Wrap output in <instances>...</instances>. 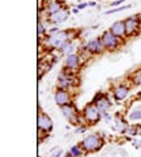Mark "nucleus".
Masks as SVG:
<instances>
[{"label":"nucleus","instance_id":"nucleus-1","mask_svg":"<svg viewBox=\"0 0 141 157\" xmlns=\"http://www.w3.org/2000/svg\"><path fill=\"white\" fill-rule=\"evenodd\" d=\"M102 145H103L102 138L99 136H96V134H88L86 138L81 141V146L87 152H96V150L102 148Z\"/></svg>","mask_w":141,"mask_h":157},{"label":"nucleus","instance_id":"nucleus-2","mask_svg":"<svg viewBox=\"0 0 141 157\" xmlns=\"http://www.w3.org/2000/svg\"><path fill=\"white\" fill-rule=\"evenodd\" d=\"M83 118L86 122H88L90 125H94V123H96L100 119V111L98 110V107L95 106V104H88V106L84 109L83 111Z\"/></svg>","mask_w":141,"mask_h":157},{"label":"nucleus","instance_id":"nucleus-3","mask_svg":"<svg viewBox=\"0 0 141 157\" xmlns=\"http://www.w3.org/2000/svg\"><path fill=\"white\" fill-rule=\"evenodd\" d=\"M100 38H102L104 49H107V50H114V49H117L121 44V38L117 37V35H114L110 30L104 31Z\"/></svg>","mask_w":141,"mask_h":157},{"label":"nucleus","instance_id":"nucleus-4","mask_svg":"<svg viewBox=\"0 0 141 157\" xmlns=\"http://www.w3.org/2000/svg\"><path fill=\"white\" fill-rule=\"evenodd\" d=\"M61 113L63 115L67 118V121H69L73 125H77L79 123V115H77V111L75 109L72 104H65V106H61Z\"/></svg>","mask_w":141,"mask_h":157},{"label":"nucleus","instance_id":"nucleus-5","mask_svg":"<svg viewBox=\"0 0 141 157\" xmlns=\"http://www.w3.org/2000/svg\"><path fill=\"white\" fill-rule=\"evenodd\" d=\"M53 127V122H52V118L45 113H39L38 114V129L42 133H48L52 130Z\"/></svg>","mask_w":141,"mask_h":157},{"label":"nucleus","instance_id":"nucleus-6","mask_svg":"<svg viewBox=\"0 0 141 157\" xmlns=\"http://www.w3.org/2000/svg\"><path fill=\"white\" fill-rule=\"evenodd\" d=\"M86 50L90 54L102 53L104 50V45L102 42V38H94V39H91V41H88L86 45Z\"/></svg>","mask_w":141,"mask_h":157},{"label":"nucleus","instance_id":"nucleus-7","mask_svg":"<svg viewBox=\"0 0 141 157\" xmlns=\"http://www.w3.org/2000/svg\"><path fill=\"white\" fill-rule=\"evenodd\" d=\"M125 22V29H126V37H130V35H133L134 33L139 31L140 29V18H134V16H130V18H127Z\"/></svg>","mask_w":141,"mask_h":157},{"label":"nucleus","instance_id":"nucleus-8","mask_svg":"<svg viewBox=\"0 0 141 157\" xmlns=\"http://www.w3.org/2000/svg\"><path fill=\"white\" fill-rule=\"evenodd\" d=\"M94 104L98 107V110L100 111V113H107L110 109V100L107 99L106 96H103L102 94H98L94 98Z\"/></svg>","mask_w":141,"mask_h":157},{"label":"nucleus","instance_id":"nucleus-9","mask_svg":"<svg viewBox=\"0 0 141 157\" xmlns=\"http://www.w3.org/2000/svg\"><path fill=\"white\" fill-rule=\"evenodd\" d=\"M72 98L69 92H68L67 90H58L57 92L54 94V102L58 104V106H65V104H71L72 102Z\"/></svg>","mask_w":141,"mask_h":157},{"label":"nucleus","instance_id":"nucleus-10","mask_svg":"<svg viewBox=\"0 0 141 157\" xmlns=\"http://www.w3.org/2000/svg\"><path fill=\"white\" fill-rule=\"evenodd\" d=\"M68 15H69V11H68L67 8H63L60 10V11L54 12V14L52 15H48V21L50 22V23H61V22H64L65 19L68 18Z\"/></svg>","mask_w":141,"mask_h":157},{"label":"nucleus","instance_id":"nucleus-11","mask_svg":"<svg viewBox=\"0 0 141 157\" xmlns=\"http://www.w3.org/2000/svg\"><path fill=\"white\" fill-rule=\"evenodd\" d=\"M44 4H45V14H48V15H52V14H54V12L64 8L63 0H50V2L44 3Z\"/></svg>","mask_w":141,"mask_h":157},{"label":"nucleus","instance_id":"nucleus-12","mask_svg":"<svg viewBox=\"0 0 141 157\" xmlns=\"http://www.w3.org/2000/svg\"><path fill=\"white\" fill-rule=\"evenodd\" d=\"M80 65V57L76 53H72V54H67L65 57V68L69 71H75L79 68Z\"/></svg>","mask_w":141,"mask_h":157},{"label":"nucleus","instance_id":"nucleus-13","mask_svg":"<svg viewBox=\"0 0 141 157\" xmlns=\"http://www.w3.org/2000/svg\"><path fill=\"white\" fill-rule=\"evenodd\" d=\"M110 31L113 33L114 35L119 37V38L126 37L125 22H123V21H118V22H116V23H113V25H111V27H110Z\"/></svg>","mask_w":141,"mask_h":157},{"label":"nucleus","instance_id":"nucleus-14","mask_svg":"<svg viewBox=\"0 0 141 157\" xmlns=\"http://www.w3.org/2000/svg\"><path fill=\"white\" fill-rule=\"evenodd\" d=\"M113 94H114V98H116L117 100H122V99H125V98L127 96V94H129V87L118 86V87L114 88Z\"/></svg>","mask_w":141,"mask_h":157},{"label":"nucleus","instance_id":"nucleus-15","mask_svg":"<svg viewBox=\"0 0 141 157\" xmlns=\"http://www.w3.org/2000/svg\"><path fill=\"white\" fill-rule=\"evenodd\" d=\"M125 133L129 134V136H137V134H141V127H139V126H127L125 129Z\"/></svg>","mask_w":141,"mask_h":157},{"label":"nucleus","instance_id":"nucleus-16","mask_svg":"<svg viewBox=\"0 0 141 157\" xmlns=\"http://www.w3.org/2000/svg\"><path fill=\"white\" fill-rule=\"evenodd\" d=\"M69 152H71L75 157H80L81 153H83V146H81V145H80V146H79V145H73V146L71 148Z\"/></svg>","mask_w":141,"mask_h":157},{"label":"nucleus","instance_id":"nucleus-17","mask_svg":"<svg viewBox=\"0 0 141 157\" xmlns=\"http://www.w3.org/2000/svg\"><path fill=\"white\" fill-rule=\"evenodd\" d=\"M45 33H46V27H45L44 22H38V37H45Z\"/></svg>","mask_w":141,"mask_h":157},{"label":"nucleus","instance_id":"nucleus-18","mask_svg":"<svg viewBox=\"0 0 141 157\" xmlns=\"http://www.w3.org/2000/svg\"><path fill=\"white\" fill-rule=\"evenodd\" d=\"M129 118L130 119H141V109H139V110H136V111H132V113H130V115H129Z\"/></svg>","mask_w":141,"mask_h":157},{"label":"nucleus","instance_id":"nucleus-19","mask_svg":"<svg viewBox=\"0 0 141 157\" xmlns=\"http://www.w3.org/2000/svg\"><path fill=\"white\" fill-rule=\"evenodd\" d=\"M133 83L137 84V86H141V71H139L133 77Z\"/></svg>","mask_w":141,"mask_h":157},{"label":"nucleus","instance_id":"nucleus-20","mask_svg":"<svg viewBox=\"0 0 141 157\" xmlns=\"http://www.w3.org/2000/svg\"><path fill=\"white\" fill-rule=\"evenodd\" d=\"M60 153H61V149L56 148V149H53V150H50V153H49L48 157H58V156H60Z\"/></svg>","mask_w":141,"mask_h":157},{"label":"nucleus","instance_id":"nucleus-21","mask_svg":"<svg viewBox=\"0 0 141 157\" xmlns=\"http://www.w3.org/2000/svg\"><path fill=\"white\" fill-rule=\"evenodd\" d=\"M65 157H75L73 155H72V153L69 152V153H68V155H65Z\"/></svg>","mask_w":141,"mask_h":157},{"label":"nucleus","instance_id":"nucleus-22","mask_svg":"<svg viewBox=\"0 0 141 157\" xmlns=\"http://www.w3.org/2000/svg\"><path fill=\"white\" fill-rule=\"evenodd\" d=\"M88 6H96V3H95V2H91V3H88Z\"/></svg>","mask_w":141,"mask_h":157},{"label":"nucleus","instance_id":"nucleus-23","mask_svg":"<svg viewBox=\"0 0 141 157\" xmlns=\"http://www.w3.org/2000/svg\"><path fill=\"white\" fill-rule=\"evenodd\" d=\"M42 2H44V3H48V2H50V0H42Z\"/></svg>","mask_w":141,"mask_h":157},{"label":"nucleus","instance_id":"nucleus-24","mask_svg":"<svg viewBox=\"0 0 141 157\" xmlns=\"http://www.w3.org/2000/svg\"><path fill=\"white\" fill-rule=\"evenodd\" d=\"M139 98H140V99H141V91H140V94H139Z\"/></svg>","mask_w":141,"mask_h":157},{"label":"nucleus","instance_id":"nucleus-25","mask_svg":"<svg viewBox=\"0 0 141 157\" xmlns=\"http://www.w3.org/2000/svg\"><path fill=\"white\" fill-rule=\"evenodd\" d=\"M140 19H141V16H140Z\"/></svg>","mask_w":141,"mask_h":157}]
</instances>
